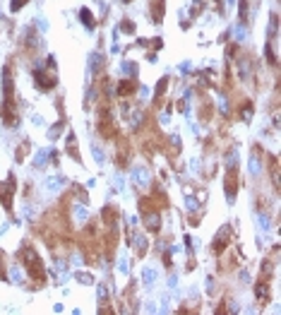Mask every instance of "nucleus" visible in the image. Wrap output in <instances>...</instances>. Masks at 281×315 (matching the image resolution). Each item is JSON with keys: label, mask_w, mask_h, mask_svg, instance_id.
Wrapping results in <instances>:
<instances>
[{"label": "nucleus", "mask_w": 281, "mask_h": 315, "mask_svg": "<svg viewBox=\"0 0 281 315\" xmlns=\"http://www.w3.org/2000/svg\"><path fill=\"white\" fill-rule=\"evenodd\" d=\"M79 15H82V22H84V27H89V29H94V27H96V22H94V15L87 8L79 10Z\"/></svg>", "instance_id": "obj_12"}, {"label": "nucleus", "mask_w": 281, "mask_h": 315, "mask_svg": "<svg viewBox=\"0 0 281 315\" xmlns=\"http://www.w3.org/2000/svg\"><path fill=\"white\" fill-rule=\"evenodd\" d=\"M154 12H152V17H154V22H161V17H164V0H154Z\"/></svg>", "instance_id": "obj_11"}, {"label": "nucleus", "mask_w": 281, "mask_h": 315, "mask_svg": "<svg viewBox=\"0 0 281 315\" xmlns=\"http://www.w3.org/2000/svg\"><path fill=\"white\" fill-rule=\"evenodd\" d=\"M24 5H27V0H12V3H10V8L12 10H22Z\"/></svg>", "instance_id": "obj_16"}, {"label": "nucleus", "mask_w": 281, "mask_h": 315, "mask_svg": "<svg viewBox=\"0 0 281 315\" xmlns=\"http://www.w3.org/2000/svg\"><path fill=\"white\" fill-rule=\"evenodd\" d=\"M123 3H133V0H123Z\"/></svg>", "instance_id": "obj_19"}, {"label": "nucleus", "mask_w": 281, "mask_h": 315, "mask_svg": "<svg viewBox=\"0 0 281 315\" xmlns=\"http://www.w3.org/2000/svg\"><path fill=\"white\" fill-rule=\"evenodd\" d=\"M19 260H22V265L27 267V275H29L34 282L44 284V279H46V269H44V262H41L39 253L34 250L31 245H22V250H19Z\"/></svg>", "instance_id": "obj_1"}, {"label": "nucleus", "mask_w": 281, "mask_h": 315, "mask_svg": "<svg viewBox=\"0 0 281 315\" xmlns=\"http://www.w3.org/2000/svg\"><path fill=\"white\" fill-rule=\"evenodd\" d=\"M127 144H130V142L125 140V137H118V157H116V161H118V166H120V169H125V166H127V157H130Z\"/></svg>", "instance_id": "obj_6"}, {"label": "nucleus", "mask_w": 281, "mask_h": 315, "mask_svg": "<svg viewBox=\"0 0 281 315\" xmlns=\"http://www.w3.org/2000/svg\"><path fill=\"white\" fill-rule=\"evenodd\" d=\"M123 32H135V24L133 22H125L123 24Z\"/></svg>", "instance_id": "obj_17"}, {"label": "nucleus", "mask_w": 281, "mask_h": 315, "mask_svg": "<svg viewBox=\"0 0 281 315\" xmlns=\"http://www.w3.org/2000/svg\"><path fill=\"white\" fill-rule=\"evenodd\" d=\"M12 193H15V178L10 176L8 181L0 183V202H3V207L5 209H12Z\"/></svg>", "instance_id": "obj_4"}, {"label": "nucleus", "mask_w": 281, "mask_h": 315, "mask_svg": "<svg viewBox=\"0 0 281 315\" xmlns=\"http://www.w3.org/2000/svg\"><path fill=\"white\" fill-rule=\"evenodd\" d=\"M140 209H142V221H144V226L152 231V234H159V228H161V214H159V207L144 197L140 202Z\"/></svg>", "instance_id": "obj_2"}, {"label": "nucleus", "mask_w": 281, "mask_h": 315, "mask_svg": "<svg viewBox=\"0 0 281 315\" xmlns=\"http://www.w3.org/2000/svg\"><path fill=\"white\" fill-rule=\"evenodd\" d=\"M135 89H137V82H135V79H123V82L118 85V96H120V99H127V96L135 94Z\"/></svg>", "instance_id": "obj_8"}, {"label": "nucleus", "mask_w": 281, "mask_h": 315, "mask_svg": "<svg viewBox=\"0 0 281 315\" xmlns=\"http://www.w3.org/2000/svg\"><path fill=\"white\" fill-rule=\"evenodd\" d=\"M34 82H36V87L39 89H46V92L58 85V79H55V70H53V60H48L46 70H34Z\"/></svg>", "instance_id": "obj_3"}, {"label": "nucleus", "mask_w": 281, "mask_h": 315, "mask_svg": "<svg viewBox=\"0 0 281 315\" xmlns=\"http://www.w3.org/2000/svg\"><path fill=\"white\" fill-rule=\"evenodd\" d=\"M224 185H226L228 197L233 200V197H235V193H238V169H235V166H231V169H228V174H226V183H224Z\"/></svg>", "instance_id": "obj_5"}, {"label": "nucleus", "mask_w": 281, "mask_h": 315, "mask_svg": "<svg viewBox=\"0 0 281 315\" xmlns=\"http://www.w3.org/2000/svg\"><path fill=\"white\" fill-rule=\"evenodd\" d=\"M228 238H231V228L224 226L221 231H219V236H217V241H214V245H211L217 255H219V253H224V245H228Z\"/></svg>", "instance_id": "obj_7"}, {"label": "nucleus", "mask_w": 281, "mask_h": 315, "mask_svg": "<svg viewBox=\"0 0 281 315\" xmlns=\"http://www.w3.org/2000/svg\"><path fill=\"white\" fill-rule=\"evenodd\" d=\"M269 166H272V181H274V188L279 190V161H276V157H269Z\"/></svg>", "instance_id": "obj_9"}, {"label": "nucleus", "mask_w": 281, "mask_h": 315, "mask_svg": "<svg viewBox=\"0 0 281 315\" xmlns=\"http://www.w3.org/2000/svg\"><path fill=\"white\" fill-rule=\"evenodd\" d=\"M0 279H5V265H3V253H0Z\"/></svg>", "instance_id": "obj_18"}, {"label": "nucleus", "mask_w": 281, "mask_h": 315, "mask_svg": "<svg viewBox=\"0 0 281 315\" xmlns=\"http://www.w3.org/2000/svg\"><path fill=\"white\" fill-rule=\"evenodd\" d=\"M250 113H252V103H248V106H243V109H241V118L248 120V118H250Z\"/></svg>", "instance_id": "obj_15"}, {"label": "nucleus", "mask_w": 281, "mask_h": 315, "mask_svg": "<svg viewBox=\"0 0 281 315\" xmlns=\"http://www.w3.org/2000/svg\"><path fill=\"white\" fill-rule=\"evenodd\" d=\"M68 152H72V157L79 159V154H77V144H75V137H70V142H68Z\"/></svg>", "instance_id": "obj_14"}, {"label": "nucleus", "mask_w": 281, "mask_h": 315, "mask_svg": "<svg viewBox=\"0 0 281 315\" xmlns=\"http://www.w3.org/2000/svg\"><path fill=\"white\" fill-rule=\"evenodd\" d=\"M166 85H168V77H164V79H161V82H159V87H156V99H161V96H164Z\"/></svg>", "instance_id": "obj_13"}, {"label": "nucleus", "mask_w": 281, "mask_h": 315, "mask_svg": "<svg viewBox=\"0 0 281 315\" xmlns=\"http://www.w3.org/2000/svg\"><path fill=\"white\" fill-rule=\"evenodd\" d=\"M103 219H106V224H109V226H113V224H116V219H118V209H116V207H106V209H103Z\"/></svg>", "instance_id": "obj_10"}]
</instances>
